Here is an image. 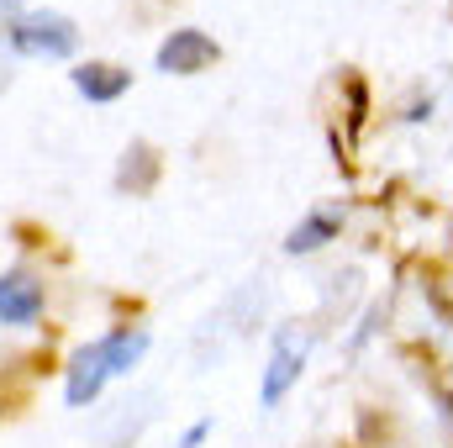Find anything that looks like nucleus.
Returning a JSON list of instances; mask_svg holds the SVG:
<instances>
[{
    "instance_id": "f257e3e1",
    "label": "nucleus",
    "mask_w": 453,
    "mask_h": 448,
    "mask_svg": "<svg viewBox=\"0 0 453 448\" xmlns=\"http://www.w3.org/2000/svg\"><path fill=\"white\" fill-rule=\"evenodd\" d=\"M11 48H16L21 58H69V53L80 48V32H74V21L58 16V11H32V16H21V21L11 27Z\"/></svg>"
},
{
    "instance_id": "f03ea898",
    "label": "nucleus",
    "mask_w": 453,
    "mask_h": 448,
    "mask_svg": "<svg viewBox=\"0 0 453 448\" xmlns=\"http://www.w3.org/2000/svg\"><path fill=\"white\" fill-rule=\"evenodd\" d=\"M301 369H306V337L296 333V328H280L274 333V353H269V369L258 380V401L264 406H280L285 390L301 380Z\"/></svg>"
},
{
    "instance_id": "7ed1b4c3",
    "label": "nucleus",
    "mask_w": 453,
    "mask_h": 448,
    "mask_svg": "<svg viewBox=\"0 0 453 448\" xmlns=\"http://www.w3.org/2000/svg\"><path fill=\"white\" fill-rule=\"evenodd\" d=\"M111 380V353H106V337H96L90 348H80L64 369V401L69 406H90Z\"/></svg>"
},
{
    "instance_id": "20e7f679",
    "label": "nucleus",
    "mask_w": 453,
    "mask_h": 448,
    "mask_svg": "<svg viewBox=\"0 0 453 448\" xmlns=\"http://www.w3.org/2000/svg\"><path fill=\"white\" fill-rule=\"evenodd\" d=\"M217 58H222V48H217L201 27H180V32H169L164 48H158V74H201V69H211Z\"/></svg>"
},
{
    "instance_id": "39448f33",
    "label": "nucleus",
    "mask_w": 453,
    "mask_h": 448,
    "mask_svg": "<svg viewBox=\"0 0 453 448\" xmlns=\"http://www.w3.org/2000/svg\"><path fill=\"white\" fill-rule=\"evenodd\" d=\"M42 317V285L32 280V274H5L0 280V322L5 328H27V322H37Z\"/></svg>"
},
{
    "instance_id": "423d86ee",
    "label": "nucleus",
    "mask_w": 453,
    "mask_h": 448,
    "mask_svg": "<svg viewBox=\"0 0 453 448\" xmlns=\"http://www.w3.org/2000/svg\"><path fill=\"white\" fill-rule=\"evenodd\" d=\"M74 90L90 101V106H111L132 90V69H116V64H80L74 69Z\"/></svg>"
},
{
    "instance_id": "0eeeda50",
    "label": "nucleus",
    "mask_w": 453,
    "mask_h": 448,
    "mask_svg": "<svg viewBox=\"0 0 453 448\" xmlns=\"http://www.w3.org/2000/svg\"><path fill=\"white\" fill-rule=\"evenodd\" d=\"M342 227V212L338 206H322V212H311L306 222L290 227V237H285V253H317L322 243H333Z\"/></svg>"
},
{
    "instance_id": "6e6552de",
    "label": "nucleus",
    "mask_w": 453,
    "mask_h": 448,
    "mask_svg": "<svg viewBox=\"0 0 453 448\" xmlns=\"http://www.w3.org/2000/svg\"><path fill=\"white\" fill-rule=\"evenodd\" d=\"M158 180V158H153V148L148 143H132L127 153H121V174H116V185L121 190H148Z\"/></svg>"
},
{
    "instance_id": "1a4fd4ad",
    "label": "nucleus",
    "mask_w": 453,
    "mask_h": 448,
    "mask_svg": "<svg viewBox=\"0 0 453 448\" xmlns=\"http://www.w3.org/2000/svg\"><path fill=\"white\" fill-rule=\"evenodd\" d=\"M106 353H111V375H127L148 353V333L142 328H116V333H106Z\"/></svg>"
},
{
    "instance_id": "9d476101",
    "label": "nucleus",
    "mask_w": 453,
    "mask_h": 448,
    "mask_svg": "<svg viewBox=\"0 0 453 448\" xmlns=\"http://www.w3.org/2000/svg\"><path fill=\"white\" fill-rule=\"evenodd\" d=\"M206 433H211V417H201L196 428H185V438H180V448H201V444H206Z\"/></svg>"
},
{
    "instance_id": "9b49d317",
    "label": "nucleus",
    "mask_w": 453,
    "mask_h": 448,
    "mask_svg": "<svg viewBox=\"0 0 453 448\" xmlns=\"http://www.w3.org/2000/svg\"><path fill=\"white\" fill-rule=\"evenodd\" d=\"M21 16H27V11H21V0H0V27H5V32H11Z\"/></svg>"
},
{
    "instance_id": "f8f14e48",
    "label": "nucleus",
    "mask_w": 453,
    "mask_h": 448,
    "mask_svg": "<svg viewBox=\"0 0 453 448\" xmlns=\"http://www.w3.org/2000/svg\"><path fill=\"white\" fill-rule=\"evenodd\" d=\"M11 85V69H5V53H0V90Z\"/></svg>"
}]
</instances>
